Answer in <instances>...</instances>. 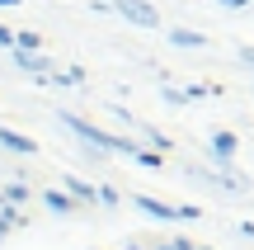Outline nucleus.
<instances>
[{
  "mask_svg": "<svg viewBox=\"0 0 254 250\" xmlns=\"http://www.w3.org/2000/svg\"><path fill=\"white\" fill-rule=\"evenodd\" d=\"M136 161H141V166H151V170H160V156H155V151H136Z\"/></svg>",
  "mask_w": 254,
  "mask_h": 250,
  "instance_id": "nucleus-11",
  "label": "nucleus"
},
{
  "mask_svg": "<svg viewBox=\"0 0 254 250\" xmlns=\"http://www.w3.org/2000/svg\"><path fill=\"white\" fill-rule=\"evenodd\" d=\"M14 43H19V33H9V28L0 24V47H14Z\"/></svg>",
  "mask_w": 254,
  "mask_h": 250,
  "instance_id": "nucleus-12",
  "label": "nucleus"
},
{
  "mask_svg": "<svg viewBox=\"0 0 254 250\" xmlns=\"http://www.w3.org/2000/svg\"><path fill=\"white\" fill-rule=\"evenodd\" d=\"M136 208H141L146 217H160V222H174V217H179V208H165L160 198H146V194L136 198Z\"/></svg>",
  "mask_w": 254,
  "mask_h": 250,
  "instance_id": "nucleus-6",
  "label": "nucleus"
},
{
  "mask_svg": "<svg viewBox=\"0 0 254 250\" xmlns=\"http://www.w3.org/2000/svg\"><path fill=\"white\" fill-rule=\"evenodd\" d=\"M240 62H250V66H254V47H245V52H240Z\"/></svg>",
  "mask_w": 254,
  "mask_h": 250,
  "instance_id": "nucleus-13",
  "label": "nucleus"
},
{
  "mask_svg": "<svg viewBox=\"0 0 254 250\" xmlns=\"http://www.w3.org/2000/svg\"><path fill=\"white\" fill-rule=\"evenodd\" d=\"M113 9H118L127 24H136V28H155V24H160V14H155L146 0H113Z\"/></svg>",
  "mask_w": 254,
  "mask_h": 250,
  "instance_id": "nucleus-1",
  "label": "nucleus"
},
{
  "mask_svg": "<svg viewBox=\"0 0 254 250\" xmlns=\"http://www.w3.org/2000/svg\"><path fill=\"white\" fill-rule=\"evenodd\" d=\"M221 5H231V9H240V5H250V0H221Z\"/></svg>",
  "mask_w": 254,
  "mask_h": 250,
  "instance_id": "nucleus-14",
  "label": "nucleus"
},
{
  "mask_svg": "<svg viewBox=\"0 0 254 250\" xmlns=\"http://www.w3.org/2000/svg\"><path fill=\"white\" fill-rule=\"evenodd\" d=\"M24 198H28L24 184H9V189H5V203H24Z\"/></svg>",
  "mask_w": 254,
  "mask_h": 250,
  "instance_id": "nucleus-9",
  "label": "nucleus"
},
{
  "mask_svg": "<svg viewBox=\"0 0 254 250\" xmlns=\"http://www.w3.org/2000/svg\"><path fill=\"white\" fill-rule=\"evenodd\" d=\"M14 47H33V52H38V47H43V38H38V33H19Z\"/></svg>",
  "mask_w": 254,
  "mask_h": 250,
  "instance_id": "nucleus-10",
  "label": "nucleus"
},
{
  "mask_svg": "<svg viewBox=\"0 0 254 250\" xmlns=\"http://www.w3.org/2000/svg\"><path fill=\"white\" fill-rule=\"evenodd\" d=\"M66 189H71V194L80 198L85 208H94V203H104V198H99V189H94V184H85V179H66Z\"/></svg>",
  "mask_w": 254,
  "mask_h": 250,
  "instance_id": "nucleus-7",
  "label": "nucleus"
},
{
  "mask_svg": "<svg viewBox=\"0 0 254 250\" xmlns=\"http://www.w3.org/2000/svg\"><path fill=\"white\" fill-rule=\"evenodd\" d=\"M236 132H217V137H212V156L221 161V166H231V156H236Z\"/></svg>",
  "mask_w": 254,
  "mask_h": 250,
  "instance_id": "nucleus-4",
  "label": "nucleus"
},
{
  "mask_svg": "<svg viewBox=\"0 0 254 250\" xmlns=\"http://www.w3.org/2000/svg\"><path fill=\"white\" fill-rule=\"evenodd\" d=\"M0 5H9V9H14V5H19V0H0Z\"/></svg>",
  "mask_w": 254,
  "mask_h": 250,
  "instance_id": "nucleus-15",
  "label": "nucleus"
},
{
  "mask_svg": "<svg viewBox=\"0 0 254 250\" xmlns=\"http://www.w3.org/2000/svg\"><path fill=\"white\" fill-rule=\"evenodd\" d=\"M0 147L19 151V156H33V151H38V142H33V137H24V132H9V128H0Z\"/></svg>",
  "mask_w": 254,
  "mask_h": 250,
  "instance_id": "nucleus-3",
  "label": "nucleus"
},
{
  "mask_svg": "<svg viewBox=\"0 0 254 250\" xmlns=\"http://www.w3.org/2000/svg\"><path fill=\"white\" fill-rule=\"evenodd\" d=\"M170 43L174 47H207V38H202V33H189V28H174Z\"/></svg>",
  "mask_w": 254,
  "mask_h": 250,
  "instance_id": "nucleus-8",
  "label": "nucleus"
},
{
  "mask_svg": "<svg viewBox=\"0 0 254 250\" xmlns=\"http://www.w3.org/2000/svg\"><path fill=\"white\" fill-rule=\"evenodd\" d=\"M14 66H24L33 76H52V57H38L33 47H14Z\"/></svg>",
  "mask_w": 254,
  "mask_h": 250,
  "instance_id": "nucleus-2",
  "label": "nucleus"
},
{
  "mask_svg": "<svg viewBox=\"0 0 254 250\" xmlns=\"http://www.w3.org/2000/svg\"><path fill=\"white\" fill-rule=\"evenodd\" d=\"M43 203L52 208V213H75V203H80V198H75L71 189H66V194H62V189H47V194H43Z\"/></svg>",
  "mask_w": 254,
  "mask_h": 250,
  "instance_id": "nucleus-5",
  "label": "nucleus"
}]
</instances>
